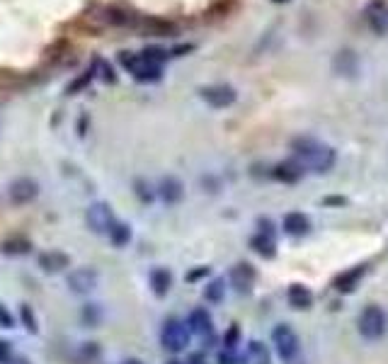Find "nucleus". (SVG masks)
I'll return each instance as SVG.
<instances>
[{"instance_id":"ddd939ff","label":"nucleus","mask_w":388,"mask_h":364,"mask_svg":"<svg viewBox=\"0 0 388 364\" xmlns=\"http://www.w3.org/2000/svg\"><path fill=\"white\" fill-rule=\"evenodd\" d=\"M158 194L165 204H180L185 197V184L177 180L175 175H165L158 182Z\"/></svg>"},{"instance_id":"5701e85b","label":"nucleus","mask_w":388,"mask_h":364,"mask_svg":"<svg viewBox=\"0 0 388 364\" xmlns=\"http://www.w3.org/2000/svg\"><path fill=\"white\" fill-rule=\"evenodd\" d=\"M172 286V275L167 272L165 268H158L151 272V289L156 296H167V291H170Z\"/></svg>"},{"instance_id":"72a5a7b5","label":"nucleus","mask_w":388,"mask_h":364,"mask_svg":"<svg viewBox=\"0 0 388 364\" xmlns=\"http://www.w3.org/2000/svg\"><path fill=\"white\" fill-rule=\"evenodd\" d=\"M218 364H243V357H238L233 352V347H226V350L218 355Z\"/></svg>"},{"instance_id":"9d476101","label":"nucleus","mask_w":388,"mask_h":364,"mask_svg":"<svg viewBox=\"0 0 388 364\" xmlns=\"http://www.w3.org/2000/svg\"><path fill=\"white\" fill-rule=\"evenodd\" d=\"M364 20L376 34L388 32V3L386 0H371L364 8Z\"/></svg>"},{"instance_id":"6e6552de","label":"nucleus","mask_w":388,"mask_h":364,"mask_svg":"<svg viewBox=\"0 0 388 364\" xmlns=\"http://www.w3.org/2000/svg\"><path fill=\"white\" fill-rule=\"evenodd\" d=\"M134 27L141 34H151V37H175L177 24L165 17H136Z\"/></svg>"},{"instance_id":"ea45409f","label":"nucleus","mask_w":388,"mask_h":364,"mask_svg":"<svg viewBox=\"0 0 388 364\" xmlns=\"http://www.w3.org/2000/svg\"><path fill=\"white\" fill-rule=\"evenodd\" d=\"M185 364H207V360H204V355H192Z\"/></svg>"},{"instance_id":"f257e3e1","label":"nucleus","mask_w":388,"mask_h":364,"mask_svg":"<svg viewBox=\"0 0 388 364\" xmlns=\"http://www.w3.org/2000/svg\"><path fill=\"white\" fill-rule=\"evenodd\" d=\"M291 151H294V161L299 163L304 170L311 173H330L338 163V153H335L333 146L328 143H320L318 138H308V136H301L291 141Z\"/></svg>"},{"instance_id":"c9c22d12","label":"nucleus","mask_w":388,"mask_h":364,"mask_svg":"<svg viewBox=\"0 0 388 364\" xmlns=\"http://www.w3.org/2000/svg\"><path fill=\"white\" fill-rule=\"evenodd\" d=\"M13 360V345L8 340H0V364H8Z\"/></svg>"},{"instance_id":"79ce46f5","label":"nucleus","mask_w":388,"mask_h":364,"mask_svg":"<svg viewBox=\"0 0 388 364\" xmlns=\"http://www.w3.org/2000/svg\"><path fill=\"white\" fill-rule=\"evenodd\" d=\"M8 364H29V362L24 360V357H13V360H10Z\"/></svg>"},{"instance_id":"cd10ccee","label":"nucleus","mask_w":388,"mask_h":364,"mask_svg":"<svg viewBox=\"0 0 388 364\" xmlns=\"http://www.w3.org/2000/svg\"><path fill=\"white\" fill-rule=\"evenodd\" d=\"M223 294H226V284H223V279L209 282L207 289H204V299L211 301V304H218V301L223 299Z\"/></svg>"},{"instance_id":"c03bdc74","label":"nucleus","mask_w":388,"mask_h":364,"mask_svg":"<svg viewBox=\"0 0 388 364\" xmlns=\"http://www.w3.org/2000/svg\"><path fill=\"white\" fill-rule=\"evenodd\" d=\"M272 3H277V5H287V3H291V0H272Z\"/></svg>"},{"instance_id":"4c0bfd02","label":"nucleus","mask_w":388,"mask_h":364,"mask_svg":"<svg viewBox=\"0 0 388 364\" xmlns=\"http://www.w3.org/2000/svg\"><path fill=\"white\" fill-rule=\"evenodd\" d=\"M0 328H13V314L0 304Z\"/></svg>"},{"instance_id":"393cba45","label":"nucleus","mask_w":388,"mask_h":364,"mask_svg":"<svg viewBox=\"0 0 388 364\" xmlns=\"http://www.w3.org/2000/svg\"><path fill=\"white\" fill-rule=\"evenodd\" d=\"M107 235H110V240L117 245V248H124V245H129V240H131V228L121 221H114Z\"/></svg>"},{"instance_id":"412c9836","label":"nucleus","mask_w":388,"mask_h":364,"mask_svg":"<svg viewBox=\"0 0 388 364\" xmlns=\"http://www.w3.org/2000/svg\"><path fill=\"white\" fill-rule=\"evenodd\" d=\"M243 364H272V357H269V350L262 345V342L253 340V342H248Z\"/></svg>"},{"instance_id":"39448f33","label":"nucleus","mask_w":388,"mask_h":364,"mask_svg":"<svg viewBox=\"0 0 388 364\" xmlns=\"http://www.w3.org/2000/svg\"><path fill=\"white\" fill-rule=\"evenodd\" d=\"M199 97H202L209 107H214V110H226V107H231L233 102L238 100V92L228 83H214V85L199 88Z\"/></svg>"},{"instance_id":"7ed1b4c3","label":"nucleus","mask_w":388,"mask_h":364,"mask_svg":"<svg viewBox=\"0 0 388 364\" xmlns=\"http://www.w3.org/2000/svg\"><path fill=\"white\" fill-rule=\"evenodd\" d=\"M272 340H274V347H277L279 357H282L287 364H299L301 360V342H299V335L294 333V328L287 326V323H282V326L274 328L272 333Z\"/></svg>"},{"instance_id":"20e7f679","label":"nucleus","mask_w":388,"mask_h":364,"mask_svg":"<svg viewBox=\"0 0 388 364\" xmlns=\"http://www.w3.org/2000/svg\"><path fill=\"white\" fill-rule=\"evenodd\" d=\"M190 328H187L185 321L180 319H167L163 323V330H161V342L165 350L170 352H182L187 350V345H190Z\"/></svg>"},{"instance_id":"9b49d317","label":"nucleus","mask_w":388,"mask_h":364,"mask_svg":"<svg viewBox=\"0 0 388 364\" xmlns=\"http://www.w3.org/2000/svg\"><path fill=\"white\" fill-rule=\"evenodd\" d=\"M97 279L100 277H97L93 268H78L68 275V286L75 294H88V291H93L97 286Z\"/></svg>"},{"instance_id":"6ab92c4d","label":"nucleus","mask_w":388,"mask_h":364,"mask_svg":"<svg viewBox=\"0 0 388 364\" xmlns=\"http://www.w3.org/2000/svg\"><path fill=\"white\" fill-rule=\"evenodd\" d=\"M284 231L291 235H306L311 231V221H308V217L306 214H301V212H291L284 217Z\"/></svg>"},{"instance_id":"2eb2a0df","label":"nucleus","mask_w":388,"mask_h":364,"mask_svg":"<svg viewBox=\"0 0 388 364\" xmlns=\"http://www.w3.org/2000/svg\"><path fill=\"white\" fill-rule=\"evenodd\" d=\"M304 173L306 170L296 161H282V163H277V166L272 168V177H274V180H279V182H284V184L299 182L301 177H304Z\"/></svg>"},{"instance_id":"e433bc0d","label":"nucleus","mask_w":388,"mask_h":364,"mask_svg":"<svg viewBox=\"0 0 388 364\" xmlns=\"http://www.w3.org/2000/svg\"><path fill=\"white\" fill-rule=\"evenodd\" d=\"M97 355H100V347H97L95 342H85V345H83V357H85V360H95Z\"/></svg>"},{"instance_id":"f03ea898","label":"nucleus","mask_w":388,"mask_h":364,"mask_svg":"<svg viewBox=\"0 0 388 364\" xmlns=\"http://www.w3.org/2000/svg\"><path fill=\"white\" fill-rule=\"evenodd\" d=\"M119 64L134 75V80L139 83H158L163 78V66L151 64L146 61L141 54H134V51H119Z\"/></svg>"},{"instance_id":"f704fd0d","label":"nucleus","mask_w":388,"mask_h":364,"mask_svg":"<svg viewBox=\"0 0 388 364\" xmlns=\"http://www.w3.org/2000/svg\"><path fill=\"white\" fill-rule=\"evenodd\" d=\"M233 0H218V3L211 5V10H209V15H214V17H221V15H226L228 10H231Z\"/></svg>"},{"instance_id":"f3484780","label":"nucleus","mask_w":388,"mask_h":364,"mask_svg":"<svg viewBox=\"0 0 388 364\" xmlns=\"http://www.w3.org/2000/svg\"><path fill=\"white\" fill-rule=\"evenodd\" d=\"M366 272V265H359V268H352V270H347V272H342L335 277V289L342 291V294H347V291H352L357 286V282L364 277Z\"/></svg>"},{"instance_id":"a211bd4d","label":"nucleus","mask_w":388,"mask_h":364,"mask_svg":"<svg viewBox=\"0 0 388 364\" xmlns=\"http://www.w3.org/2000/svg\"><path fill=\"white\" fill-rule=\"evenodd\" d=\"M287 299H289V304L299 311L311 309V304H313V294H311L304 284H291L289 291H287Z\"/></svg>"},{"instance_id":"1a4fd4ad","label":"nucleus","mask_w":388,"mask_h":364,"mask_svg":"<svg viewBox=\"0 0 388 364\" xmlns=\"http://www.w3.org/2000/svg\"><path fill=\"white\" fill-rule=\"evenodd\" d=\"M10 202L13 204H29L39 197V182L32 177H17L10 184Z\"/></svg>"},{"instance_id":"c756f323","label":"nucleus","mask_w":388,"mask_h":364,"mask_svg":"<svg viewBox=\"0 0 388 364\" xmlns=\"http://www.w3.org/2000/svg\"><path fill=\"white\" fill-rule=\"evenodd\" d=\"M93 68H95V75H100V78L105 80V83H112V85L117 83L114 66H110L105 59H95V66H93Z\"/></svg>"},{"instance_id":"aec40b11","label":"nucleus","mask_w":388,"mask_h":364,"mask_svg":"<svg viewBox=\"0 0 388 364\" xmlns=\"http://www.w3.org/2000/svg\"><path fill=\"white\" fill-rule=\"evenodd\" d=\"M335 68H338V73H342V75H357L359 73V59H357L355 51L345 49L335 56Z\"/></svg>"},{"instance_id":"bb28decb","label":"nucleus","mask_w":388,"mask_h":364,"mask_svg":"<svg viewBox=\"0 0 388 364\" xmlns=\"http://www.w3.org/2000/svg\"><path fill=\"white\" fill-rule=\"evenodd\" d=\"M93 80H95V68L83 71V73H80L78 78L73 80V83H68V88H66V92H68V95H78V92L88 88V85L93 83Z\"/></svg>"},{"instance_id":"f8f14e48","label":"nucleus","mask_w":388,"mask_h":364,"mask_svg":"<svg viewBox=\"0 0 388 364\" xmlns=\"http://www.w3.org/2000/svg\"><path fill=\"white\" fill-rule=\"evenodd\" d=\"M187 328H190V333L202 337V340H209L214 335V321L207 309H194L190 314V321H187Z\"/></svg>"},{"instance_id":"c85d7f7f","label":"nucleus","mask_w":388,"mask_h":364,"mask_svg":"<svg viewBox=\"0 0 388 364\" xmlns=\"http://www.w3.org/2000/svg\"><path fill=\"white\" fill-rule=\"evenodd\" d=\"M141 56H144L146 61H151V64L163 66L167 59H170V51L163 49V46H146V49L141 51Z\"/></svg>"},{"instance_id":"4be33fe9","label":"nucleus","mask_w":388,"mask_h":364,"mask_svg":"<svg viewBox=\"0 0 388 364\" xmlns=\"http://www.w3.org/2000/svg\"><path fill=\"white\" fill-rule=\"evenodd\" d=\"M250 248H253L258 255H262V258H274V253H277V243H274V235H269V233L253 235V238H250Z\"/></svg>"},{"instance_id":"7c9ffc66","label":"nucleus","mask_w":388,"mask_h":364,"mask_svg":"<svg viewBox=\"0 0 388 364\" xmlns=\"http://www.w3.org/2000/svg\"><path fill=\"white\" fill-rule=\"evenodd\" d=\"M80 319H83L85 326H100L102 321V311L97 304H85L83 311H80Z\"/></svg>"},{"instance_id":"4468645a","label":"nucleus","mask_w":388,"mask_h":364,"mask_svg":"<svg viewBox=\"0 0 388 364\" xmlns=\"http://www.w3.org/2000/svg\"><path fill=\"white\" fill-rule=\"evenodd\" d=\"M231 284H233V289H236L238 294H248V291L253 289V284H255V270H253V265L238 263L236 268L231 270Z\"/></svg>"},{"instance_id":"a19ab883","label":"nucleus","mask_w":388,"mask_h":364,"mask_svg":"<svg viewBox=\"0 0 388 364\" xmlns=\"http://www.w3.org/2000/svg\"><path fill=\"white\" fill-rule=\"evenodd\" d=\"M207 272H209V270H207V268H202V270H197V272L187 275V279H190V282H194V279H199V277H202V275H207Z\"/></svg>"},{"instance_id":"0eeeda50","label":"nucleus","mask_w":388,"mask_h":364,"mask_svg":"<svg viewBox=\"0 0 388 364\" xmlns=\"http://www.w3.org/2000/svg\"><path fill=\"white\" fill-rule=\"evenodd\" d=\"M85 221H88V226L95 231V233H110L112 224L117 221L114 214H112V207L105 202H95L88 207V212H85Z\"/></svg>"},{"instance_id":"a878e982","label":"nucleus","mask_w":388,"mask_h":364,"mask_svg":"<svg viewBox=\"0 0 388 364\" xmlns=\"http://www.w3.org/2000/svg\"><path fill=\"white\" fill-rule=\"evenodd\" d=\"M29 248H32V243H29L27 238H22V235H15V238L3 243L5 255H24V253H29Z\"/></svg>"},{"instance_id":"2f4dec72","label":"nucleus","mask_w":388,"mask_h":364,"mask_svg":"<svg viewBox=\"0 0 388 364\" xmlns=\"http://www.w3.org/2000/svg\"><path fill=\"white\" fill-rule=\"evenodd\" d=\"M134 192H136V197H139L144 204L153 202V187L146 180H141V177H139V180H134Z\"/></svg>"},{"instance_id":"37998d69","label":"nucleus","mask_w":388,"mask_h":364,"mask_svg":"<svg viewBox=\"0 0 388 364\" xmlns=\"http://www.w3.org/2000/svg\"><path fill=\"white\" fill-rule=\"evenodd\" d=\"M121 364H144L141 360H134V357H131V360H126V362H121Z\"/></svg>"},{"instance_id":"b1692460","label":"nucleus","mask_w":388,"mask_h":364,"mask_svg":"<svg viewBox=\"0 0 388 364\" xmlns=\"http://www.w3.org/2000/svg\"><path fill=\"white\" fill-rule=\"evenodd\" d=\"M29 83V78L20 71H10V68H0V88L13 90V88H24Z\"/></svg>"},{"instance_id":"423d86ee","label":"nucleus","mask_w":388,"mask_h":364,"mask_svg":"<svg viewBox=\"0 0 388 364\" xmlns=\"http://www.w3.org/2000/svg\"><path fill=\"white\" fill-rule=\"evenodd\" d=\"M359 333L366 337V340H379L386 333V314L379 309V306H366L359 316Z\"/></svg>"},{"instance_id":"58836bf2","label":"nucleus","mask_w":388,"mask_h":364,"mask_svg":"<svg viewBox=\"0 0 388 364\" xmlns=\"http://www.w3.org/2000/svg\"><path fill=\"white\" fill-rule=\"evenodd\" d=\"M194 49H197L194 44H180V46H175V49H170V56H185Z\"/></svg>"},{"instance_id":"a18cd8bd","label":"nucleus","mask_w":388,"mask_h":364,"mask_svg":"<svg viewBox=\"0 0 388 364\" xmlns=\"http://www.w3.org/2000/svg\"><path fill=\"white\" fill-rule=\"evenodd\" d=\"M167 364H185V362H167Z\"/></svg>"},{"instance_id":"473e14b6","label":"nucleus","mask_w":388,"mask_h":364,"mask_svg":"<svg viewBox=\"0 0 388 364\" xmlns=\"http://www.w3.org/2000/svg\"><path fill=\"white\" fill-rule=\"evenodd\" d=\"M20 314H22V323H24V328H27L29 333H37V319H34L32 309H29L27 304H22V309H20Z\"/></svg>"},{"instance_id":"dca6fc26","label":"nucleus","mask_w":388,"mask_h":364,"mask_svg":"<svg viewBox=\"0 0 388 364\" xmlns=\"http://www.w3.org/2000/svg\"><path fill=\"white\" fill-rule=\"evenodd\" d=\"M70 265V258L66 253H59V250H49V253H42L39 255V268L44 270V272H61V270H66Z\"/></svg>"}]
</instances>
